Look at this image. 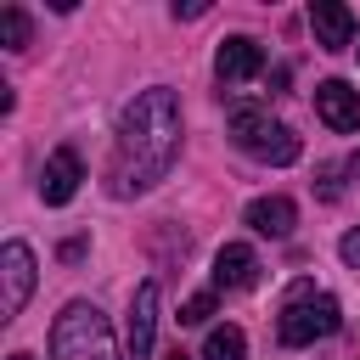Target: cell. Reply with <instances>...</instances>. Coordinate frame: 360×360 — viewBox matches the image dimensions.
<instances>
[{"label": "cell", "instance_id": "1", "mask_svg": "<svg viewBox=\"0 0 360 360\" xmlns=\"http://www.w3.org/2000/svg\"><path fill=\"white\" fill-rule=\"evenodd\" d=\"M180 101L169 84L135 90V101H124L118 124H112V169H107V191L112 197H141L152 191L174 158H180Z\"/></svg>", "mask_w": 360, "mask_h": 360}, {"label": "cell", "instance_id": "2", "mask_svg": "<svg viewBox=\"0 0 360 360\" xmlns=\"http://www.w3.org/2000/svg\"><path fill=\"white\" fill-rule=\"evenodd\" d=\"M51 360H118L112 326L96 304L73 298L56 321H51Z\"/></svg>", "mask_w": 360, "mask_h": 360}, {"label": "cell", "instance_id": "3", "mask_svg": "<svg viewBox=\"0 0 360 360\" xmlns=\"http://www.w3.org/2000/svg\"><path fill=\"white\" fill-rule=\"evenodd\" d=\"M225 124H231V141H236L248 158H259V163H276V169H281V163L298 158V135H292L287 124H276L270 107H259V101H231Z\"/></svg>", "mask_w": 360, "mask_h": 360}, {"label": "cell", "instance_id": "4", "mask_svg": "<svg viewBox=\"0 0 360 360\" xmlns=\"http://www.w3.org/2000/svg\"><path fill=\"white\" fill-rule=\"evenodd\" d=\"M338 321H343L338 298H326V292H315L309 281H298L292 298H287V309L276 315V338H281L287 349H304V343H315V338H332Z\"/></svg>", "mask_w": 360, "mask_h": 360}, {"label": "cell", "instance_id": "5", "mask_svg": "<svg viewBox=\"0 0 360 360\" xmlns=\"http://www.w3.org/2000/svg\"><path fill=\"white\" fill-rule=\"evenodd\" d=\"M0 281H6V298H0V321H17L28 292H34V248L28 242H6L0 253Z\"/></svg>", "mask_w": 360, "mask_h": 360}, {"label": "cell", "instance_id": "6", "mask_svg": "<svg viewBox=\"0 0 360 360\" xmlns=\"http://www.w3.org/2000/svg\"><path fill=\"white\" fill-rule=\"evenodd\" d=\"M214 73H219V84H248V79H259V73H264V45L248 39V34L219 39V51H214Z\"/></svg>", "mask_w": 360, "mask_h": 360}, {"label": "cell", "instance_id": "7", "mask_svg": "<svg viewBox=\"0 0 360 360\" xmlns=\"http://www.w3.org/2000/svg\"><path fill=\"white\" fill-rule=\"evenodd\" d=\"M79 180H84V163H79V152H73V146H56V152L45 158V169H39V197H45L51 208H62V202H73Z\"/></svg>", "mask_w": 360, "mask_h": 360}, {"label": "cell", "instance_id": "8", "mask_svg": "<svg viewBox=\"0 0 360 360\" xmlns=\"http://www.w3.org/2000/svg\"><path fill=\"white\" fill-rule=\"evenodd\" d=\"M315 112H321L326 129L354 135L360 129V90H349L343 79H326V84H315Z\"/></svg>", "mask_w": 360, "mask_h": 360}, {"label": "cell", "instance_id": "9", "mask_svg": "<svg viewBox=\"0 0 360 360\" xmlns=\"http://www.w3.org/2000/svg\"><path fill=\"white\" fill-rule=\"evenodd\" d=\"M309 34L321 51H349L354 45V11L338 6V0H315L309 6Z\"/></svg>", "mask_w": 360, "mask_h": 360}, {"label": "cell", "instance_id": "10", "mask_svg": "<svg viewBox=\"0 0 360 360\" xmlns=\"http://www.w3.org/2000/svg\"><path fill=\"white\" fill-rule=\"evenodd\" d=\"M259 281V253L248 248V242H225L219 253H214V287H225V292H248Z\"/></svg>", "mask_w": 360, "mask_h": 360}, {"label": "cell", "instance_id": "11", "mask_svg": "<svg viewBox=\"0 0 360 360\" xmlns=\"http://www.w3.org/2000/svg\"><path fill=\"white\" fill-rule=\"evenodd\" d=\"M152 332H158V281H141L129 304V360L152 354Z\"/></svg>", "mask_w": 360, "mask_h": 360}, {"label": "cell", "instance_id": "12", "mask_svg": "<svg viewBox=\"0 0 360 360\" xmlns=\"http://www.w3.org/2000/svg\"><path fill=\"white\" fill-rule=\"evenodd\" d=\"M242 219H248L259 236H292V225H298V208H292V197H253Z\"/></svg>", "mask_w": 360, "mask_h": 360}, {"label": "cell", "instance_id": "13", "mask_svg": "<svg viewBox=\"0 0 360 360\" xmlns=\"http://www.w3.org/2000/svg\"><path fill=\"white\" fill-rule=\"evenodd\" d=\"M202 360H248V338L242 326H214L202 343Z\"/></svg>", "mask_w": 360, "mask_h": 360}, {"label": "cell", "instance_id": "14", "mask_svg": "<svg viewBox=\"0 0 360 360\" xmlns=\"http://www.w3.org/2000/svg\"><path fill=\"white\" fill-rule=\"evenodd\" d=\"M28 34H34V28H28V11H22V6H0V45H6V51H22Z\"/></svg>", "mask_w": 360, "mask_h": 360}, {"label": "cell", "instance_id": "15", "mask_svg": "<svg viewBox=\"0 0 360 360\" xmlns=\"http://www.w3.org/2000/svg\"><path fill=\"white\" fill-rule=\"evenodd\" d=\"M208 315H214V292H197V298L180 304V326H202Z\"/></svg>", "mask_w": 360, "mask_h": 360}, {"label": "cell", "instance_id": "16", "mask_svg": "<svg viewBox=\"0 0 360 360\" xmlns=\"http://www.w3.org/2000/svg\"><path fill=\"white\" fill-rule=\"evenodd\" d=\"M338 253H343V264H354V270H360V231H349V236L338 242Z\"/></svg>", "mask_w": 360, "mask_h": 360}, {"label": "cell", "instance_id": "17", "mask_svg": "<svg viewBox=\"0 0 360 360\" xmlns=\"http://www.w3.org/2000/svg\"><path fill=\"white\" fill-rule=\"evenodd\" d=\"M6 360H34V354H6Z\"/></svg>", "mask_w": 360, "mask_h": 360}, {"label": "cell", "instance_id": "18", "mask_svg": "<svg viewBox=\"0 0 360 360\" xmlns=\"http://www.w3.org/2000/svg\"><path fill=\"white\" fill-rule=\"evenodd\" d=\"M169 360H191V354H180V349H174V354H169Z\"/></svg>", "mask_w": 360, "mask_h": 360}, {"label": "cell", "instance_id": "19", "mask_svg": "<svg viewBox=\"0 0 360 360\" xmlns=\"http://www.w3.org/2000/svg\"><path fill=\"white\" fill-rule=\"evenodd\" d=\"M354 174H360V158H354Z\"/></svg>", "mask_w": 360, "mask_h": 360}]
</instances>
